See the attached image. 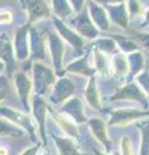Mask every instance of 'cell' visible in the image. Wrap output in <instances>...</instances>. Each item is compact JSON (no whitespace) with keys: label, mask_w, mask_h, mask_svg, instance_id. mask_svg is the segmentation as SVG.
<instances>
[{"label":"cell","mask_w":149,"mask_h":155,"mask_svg":"<svg viewBox=\"0 0 149 155\" xmlns=\"http://www.w3.org/2000/svg\"><path fill=\"white\" fill-rule=\"evenodd\" d=\"M0 115L3 118L8 119L13 125H16L17 128L23 129L31 136V138H35V129L32 125L31 118L27 114L22 113L20 110L8 107V106H0Z\"/></svg>","instance_id":"cell-1"},{"label":"cell","mask_w":149,"mask_h":155,"mask_svg":"<svg viewBox=\"0 0 149 155\" xmlns=\"http://www.w3.org/2000/svg\"><path fill=\"white\" fill-rule=\"evenodd\" d=\"M32 80H34L35 93L38 96H43L46 94L48 88L53 84L55 76L52 70H49L44 65L39 64V62H35L34 69H32Z\"/></svg>","instance_id":"cell-2"},{"label":"cell","mask_w":149,"mask_h":155,"mask_svg":"<svg viewBox=\"0 0 149 155\" xmlns=\"http://www.w3.org/2000/svg\"><path fill=\"white\" fill-rule=\"evenodd\" d=\"M148 116V110L140 109H117L110 113L109 125H127L137 119Z\"/></svg>","instance_id":"cell-3"},{"label":"cell","mask_w":149,"mask_h":155,"mask_svg":"<svg viewBox=\"0 0 149 155\" xmlns=\"http://www.w3.org/2000/svg\"><path fill=\"white\" fill-rule=\"evenodd\" d=\"M110 101H118V100H130V101H136V102L141 104L143 106H147V98L145 93L140 89L136 83H128L124 87H122L121 89L109 98Z\"/></svg>","instance_id":"cell-4"},{"label":"cell","mask_w":149,"mask_h":155,"mask_svg":"<svg viewBox=\"0 0 149 155\" xmlns=\"http://www.w3.org/2000/svg\"><path fill=\"white\" fill-rule=\"evenodd\" d=\"M32 101V114H34V119L38 124V129L40 133V138H42V143L46 145V118H47V104L43 100L42 96L35 94L31 98Z\"/></svg>","instance_id":"cell-5"},{"label":"cell","mask_w":149,"mask_h":155,"mask_svg":"<svg viewBox=\"0 0 149 155\" xmlns=\"http://www.w3.org/2000/svg\"><path fill=\"white\" fill-rule=\"evenodd\" d=\"M88 128L91 130L93 137L97 140V142L105 149V153L112 151V141H110L108 130H107V124L103 119L100 118H92L88 120Z\"/></svg>","instance_id":"cell-6"},{"label":"cell","mask_w":149,"mask_h":155,"mask_svg":"<svg viewBox=\"0 0 149 155\" xmlns=\"http://www.w3.org/2000/svg\"><path fill=\"white\" fill-rule=\"evenodd\" d=\"M60 113L65 114L68 118L73 120L74 123L82 124V123L87 122L84 109H83V104H82L80 98H78V97H70L68 101H65Z\"/></svg>","instance_id":"cell-7"},{"label":"cell","mask_w":149,"mask_h":155,"mask_svg":"<svg viewBox=\"0 0 149 155\" xmlns=\"http://www.w3.org/2000/svg\"><path fill=\"white\" fill-rule=\"evenodd\" d=\"M75 93V85L70 79L61 78L59 81H56L55 88L51 93V102L52 104H61L68 101L70 97Z\"/></svg>","instance_id":"cell-8"},{"label":"cell","mask_w":149,"mask_h":155,"mask_svg":"<svg viewBox=\"0 0 149 155\" xmlns=\"http://www.w3.org/2000/svg\"><path fill=\"white\" fill-rule=\"evenodd\" d=\"M14 81H16L17 93L20 96L21 104L23 109L29 111L30 109V94H31V80L25 72H17L14 75Z\"/></svg>","instance_id":"cell-9"},{"label":"cell","mask_w":149,"mask_h":155,"mask_svg":"<svg viewBox=\"0 0 149 155\" xmlns=\"http://www.w3.org/2000/svg\"><path fill=\"white\" fill-rule=\"evenodd\" d=\"M48 113L52 115L53 120L59 124L61 130L66 134V137L73 138V140L79 138V130L76 128V124L70 118H68L65 114L60 113V111H56V110H52V109H48Z\"/></svg>","instance_id":"cell-10"},{"label":"cell","mask_w":149,"mask_h":155,"mask_svg":"<svg viewBox=\"0 0 149 155\" xmlns=\"http://www.w3.org/2000/svg\"><path fill=\"white\" fill-rule=\"evenodd\" d=\"M23 5L29 13L30 22H35L39 19H44L51 16L49 8L43 0H22Z\"/></svg>","instance_id":"cell-11"},{"label":"cell","mask_w":149,"mask_h":155,"mask_svg":"<svg viewBox=\"0 0 149 155\" xmlns=\"http://www.w3.org/2000/svg\"><path fill=\"white\" fill-rule=\"evenodd\" d=\"M52 140L56 143L59 155H86L84 153L80 151V147L76 145V142L73 138L69 137H62V136L52 134Z\"/></svg>","instance_id":"cell-12"},{"label":"cell","mask_w":149,"mask_h":155,"mask_svg":"<svg viewBox=\"0 0 149 155\" xmlns=\"http://www.w3.org/2000/svg\"><path fill=\"white\" fill-rule=\"evenodd\" d=\"M55 25L57 27V30H59V32L62 35V38H64L65 40H68L70 44L73 45L76 54H80V53L84 51V40L82 39V36L78 35V34H75L74 31L69 30L60 19H55Z\"/></svg>","instance_id":"cell-13"},{"label":"cell","mask_w":149,"mask_h":155,"mask_svg":"<svg viewBox=\"0 0 149 155\" xmlns=\"http://www.w3.org/2000/svg\"><path fill=\"white\" fill-rule=\"evenodd\" d=\"M48 43H49V47H51L52 61H53L55 69L60 74L61 67H62V58H64V44H62L61 39L56 34H52V32H48Z\"/></svg>","instance_id":"cell-14"},{"label":"cell","mask_w":149,"mask_h":155,"mask_svg":"<svg viewBox=\"0 0 149 155\" xmlns=\"http://www.w3.org/2000/svg\"><path fill=\"white\" fill-rule=\"evenodd\" d=\"M0 60L5 62L8 75H12V71L14 70V57L11 40L5 34L0 35Z\"/></svg>","instance_id":"cell-15"},{"label":"cell","mask_w":149,"mask_h":155,"mask_svg":"<svg viewBox=\"0 0 149 155\" xmlns=\"http://www.w3.org/2000/svg\"><path fill=\"white\" fill-rule=\"evenodd\" d=\"M74 23H75L76 30H78V32L82 36L88 38V39L97 36V30H96V27L93 26V23L91 22L90 16L86 12L82 13L80 16H78V18L74 21Z\"/></svg>","instance_id":"cell-16"},{"label":"cell","mask_w":149,"mask_h":155,"mask_svg":"<svg viewBox=\"0 0 149 155\" xmlns=\"http://www.w3.org/2000/svg\"><path fill=\"white\" fill-rule=\"evenodd\" d=\"M86 101L87 104L96 111H101V100H100V92L97 88V83L93 76H91L87 87H86Z\"/></svg>","instance_id":"cell-17"},{"label":"cell","mask_w":149,"mask_h":155,"mask_svg":"<svg viewBox=\"0 0 149 155\" xmlns=\"http://www.w3.org/2000/svg\"><path fill=\"white\" fill-rule=\"evenodd\" d=\"M14 45H16V54L18 60H26L29 56V43H27V27L23 26L18 28L14 38Z\"/></svg>","instance_id":"cell-18"},{"label":"cell","mask_w":149,"mask_h":155,"mask_svg":"<svg viewBox=\"0 0 149 155\" xmlns=\"http://www.w3.org/2000/svg\"><path fill=\"white\" fill-rule=\"evenodd\" d=\"M90 13L92 17L93 22L97 25L101 30H108L109 28V22H108V16L104 9L97 5V4H91L90 5Z\"/></svg>","instance_id":"cell-19"},{"label":"cell","mask_w":149,"mask_h":155,"mask_svg":"<svg viewBox=\"0 0 149 155\" xmlns=\"http://www.w3.org/2000/svg\"><path fill=\"white\" fill-rule=\"evenodd\" d=\"M108 11H109V16L112 17L113 21L121 27H127V12H126V7L123 4L119 5H108Z\"/></svg>","instance_id":"cell-20"},{"label":"cell","mask_w":149,"mask_h":155,"mask_svg":"<svg viewBox=\"0 0 149 155\" xmlns=\"http://www.w3.org/2000/svg\"><path fill=\"white\" fill-rule=\"evenodd\" d=\"M31 49L35 60L44 58V39L36 30L31 31Z\"/></svg>","instance_id":"cell-21"},{"label":"cell","mask_w":149,"mask_h":155,"mask_svg":"<svg viewBox=\"0 0 149 155\" xmlns=\"http://www.w3.org/2000/svg\"><path fill=\"white\" fill-rule=\"evenodd\" d=\"M66 71L73 72V74H78V75H82V76H92L93 72H95V70L91 69V67L88 66L87 58L86 57L75 61L74 64H71L68 69H66Z\"/></svg>","instance_id":"cell-22"},{"label":"cell","mask_w":149,"mask_h":155,"mask_svg":"<svg viewBox=\"0 0 149 155\" xmlns=\"http://www.w3.org/2000/svg\"><path fill=\"white\" fill-rule=\"evenodd\" d=\"M113 70H114L115 76L119 78V79H122V78L127 74L130 70V65H128L126 56L117 54L113 58Z\"/></svg>","instance_id":"cell-23"},{"label":"cell","mask_w":149,"mask_h":155,"mask_svg":"<svg viewBox=\"0 0 149 155\" xmlns=\"http://www.w3.org/2000/svg\"><path fill=\"white\" fill-rule=\"evenodd\" d=\"M53 9L60 18H68L73 14V9L69 5L68 0H53Z\"/></svg>","instance_id":"cell-24"},{"label":"cell","mask_w":149,"mask_h":155,"mask_svg":"<svg viewBox=\"0 0 149 155\" xmlns=\"http://www.w3.org/2000/svg\"><path fill=\"white\" fill-rule=\"evenodd\" d=\"M95 66L96 70H97L101 75H108L109 74V66H108V61L105 58L104 53L96 49L95 51Z\"/></svg>","instance_id":"cell-25"},{"label":"cell","mask_w":149,"mask_h":155,"mask_svg":"<svg viewBox=\"0 0 149 155\" xmlns=\"http://www.w3.org/2000/svg\"><path fill=\"white\" fill-rule=\"evenodd\" d=\"M148 123L140 125V147H139V155H149V141H148Z\"/></svg>","instance_id":"cell-26"},{"label":"cell","mask_w":149,"mask_h":155,"mask_svg":"<svg viewBox=\"0 0 149 155\" xmlns=\"http://www.w3.org/2000/svg\"><path fill=\"white\" fill-rule=\"evenodd\" d=\"M23 134V130L17 128L13 124H8L7 122L0 119V136H13V137H20Z\"/></svg>","instance_id":"cell-27"},{"label":"cell","mask_w":149,"mask_h":155,"mask_svg":"<svg viewBox=\"0 0 149 155\" xmlns=\"http://www.w3.org/2000/svg\"><path fill=\"white\" fill-rule=\"evenodd\" d=\"M114 39L118 41V45L121 47L124 52L135 53L137 51V44H136L135 41H132L131 39H128L126 36H121V35H115Z\"/></svg>","instance_id":"cell-28"},{"label":"cell","mask_w":149,"mask_h":155,"mask_svg":"<svg viewBox=\"0 0 149 155\" xmlns=\"http://www.w3.org/2000/svg\"><path fill=\"white\" fill-rule=\"evenodd\" d=\"M96 49L100 52H113L115 49V41L112 39H100L95 43Z\"/></svg>","instance_id":"cell-29"},{"label":"cell","mask_w":149,"mask_h":155,"mask_svg":"<svg viewBox=\"0 0 149 155\" xmlns=\"http://www.w3.org/2000/svg\"><path fill=\"white\" fill-rule=\"evenodd\" d=\"M121 155H135V151H134V146L132 142L130 140L128 136H122L121 138Z\"/></svg>","instance_id":"cell-30"},{"label":"cell","mask_w":149,"mask_h":155,"mask_svg":"<svg viewBox=\"0 0 149 155\" xmlns=\"http://www.w3.org/2000/svg\"><path fill=\"white\" fill-rule=\"evenodd\" d=\"M130 64H131L130 69H132V74H137L143 67V57L140 53H134V54L130 56Z\"/></svg>","instance_id":"cell-31"},{"label":"cell","mask_w":149,"mask_h":155,"mask_svg":"<svg viewBox=\"0 0 149 155\" xmlns=\"http://www.w3.org/2000/svg\"><path fill=\"white\" fill-rule=\"evenodd\" d=\"M130 12L132 16H139L143 11V5L139 0H130Z\"/></svg>","instance_id":"cell-32"},{"label":"cell","mask_w":149,"mask_h":155,"mask_svg":"<svg viewBox=\"0 0 149 155\" xmlns=\"http://www.w3.org/2000/svg\"><path fill=\"white\" fill-rule=\"evenodd\" d=\"M8 93V80L5 76H0V102L5 98Z\"/></svg>","instance_id":"cell-33"},{"label":"cell","mask_w":149,"mask_h":155,"mask_svg":"<svg viewBox=\"0 0 149 155\" xmlns=\"http://www.w3.org/2000/svg\"><path fill=\"white\" fill-rule=\"evenodd\" d=\"M40 146H42V142H38L32 146H29L27 149H25L20 155H38L40 151Z\"/></svg>","instance_id":"cell-34"},{"label":"cell","mask_w":149,"mask_h":155,"mask_svg":"<svg viewBox=\"0 0 149 155\" xmlns=\"http://www.w3.org/2000/svg\"><path fill=\"white\" fill-rule=\"evenodd\" d=\"M13 16L9 11H5V9H0V25H5V23L12 22Z\"/></svg>","instance_id":"cell-35"},{"label":"cell","mask_w":149,"mask_h":155,"mask_svg":"<svg viewBox=\"0 0 149 155\" xmlns=\"http://www.w3.org/2000/svg\"><path fill=\"white\" fill-rule=\"evenodd\" d=\"M137 80H139V81H141L140 89L144 92V93H148V74H147V72L141 74L140 76L137 78Z\"/></svg>","instance_id":"cell-36"},{"label":"cell","mask_w":149,"mask_h":155,"mask_svg":"<svg viewBox=\"0 0 149 155\" xmlns=\"http://www.w3.org/2000/svg\"><path fill=\"white\" fill-rule=\"evenodd\" d=\"M70 2H71V4H73V7H74V11L80 12L82 9H83L84 0H70Z\"/></svg>","instance_id":"cell-37"},{"label":"cell","mask_w":149,"mask_h":155,"mask_svg":"<svg viewBox=\"0 0 149 155\" xmlns=\"http://www.w3.org/2000/svg\"><path fill=\"white\" fill-rule=\"evenodd\" d=\"M99 4H103V5H109V4H115V3H121L123 0H96Z\"/></svg>","instance_id":"cell-38"},{"label":"cell","mask_w":149,"mask_h":155,"mask_svg":"<svg viewBox=\"0 0 149 155\" xmlns=\"http://www.w3.org/2000/svg\"><path fill=\"white\" fill-rule=\"evenodd\" d=\"M93 154L95 155H119L115 153H103V151H100L99 149H93Z\"/></svg>","instance_id":"cell-39"},{"label":"cell","mask_w":149,"mask_h":155,"mask_svg":"<svg viewBox=\"0 0 149 155\" xmlns=\"http://www.w3.org/2000/svg\"><path fill=\"white\" fill-rule=\"evenodd\" d=\"M0 155H8V150H7V147L2 146V145H0Z\"/></svg>","instance_id":"cell-40"},{"label":"cell","mask_w":149,"mask_h":155,"mask_svg":"<svg viewBox=\"0 0 149 155\" xmlns=\"http://www.w3.org/2000/svg\"><path fill=\"white\" fill-rule=\"evenodd\" d=\"M40 155H51V151L48 149H44V151H43Z\"/></svg>","instance_id":"cell-41"},{"label":"cell","mask_w":149,"mask_h":155,"mask_svg":"<svg viewBox=\"0 0 149 155\" xmlns=\"http://www.w3.org/2000/svg\"><path fill=\"white\" fill-rule=\"evenodd\" d=\"M3 69H4V65H3V62H0V72L3 71Z\"/></svg>","instance_id":"cell-42"}]
</instances>
